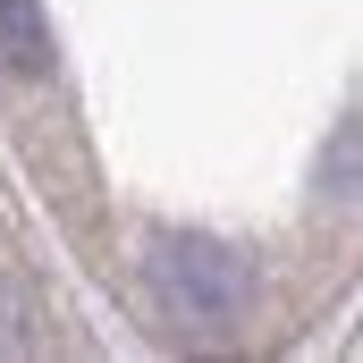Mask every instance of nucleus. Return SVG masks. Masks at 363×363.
Returning <instances> with one entry per match:
<instances>
[{
  "mask_svg": "<svg viewBox=\"0 0 363 363\" xmlns=\"http://www.w3.org/2000/svg\"><path fill=\"white\" fill-rule=\"evenodd\" d=\"M152 279H161L169 313L194 321V330H228V321H245V304H254L245 262L220 254V245H161V254H152Z\"/></svg>",
  "mask_w": 363,
  "mask_h": 363,
  "instance_id": "f257e3e1",
  "label": "nucleus"
},
{
  "mask_svg": "<svg viewBox=\"0 0 363 363\" xmlns=\"http://www.w3.org/2000/svg\"><path fill=\"white\" fill-rule=\"evenodd\" d=\"M0 60H9L17 77H43V68H51V26H43L34 0H0Z\"/></svg>",
  "mask_w": 363,
  "mask_h": 363,
  "instance_id": "f03ea898",
  "label": "nucleus"
}]
</instances>
